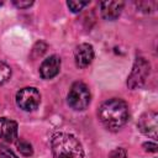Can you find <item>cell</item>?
Listing matches in <instances>:
<instances>
[{
    "label": "cell",
    "instance_id": "3",
    "mask_svg": "<svg viewBox=\"0 0 158 158\" xmlns=\"http://www.w3.org/2000/svg\"><path fill=\"white\" fill-rule=\"evenodd\" d=\"M90 100H91L90 90L81 81H75L72 85V88L68 93V96H67L68 105L77 111L85 110L89 106Z\"/></svg>",
    "mask_w": 158,
    "mask_h": 158
},
{
    "label": "cell",
    "instance_id": "14",
    "mask_svg": "<svg viewBox=\"0 0 158 158\" xmlns=\"http://www.w3.org/2000/svg\"><path fill=\"white\" fill-rule=\"evenodd\" d=\"M0 158H17L16 154L4 144H0Z\"/></svg>",
    "mask_w": 158,
    "mask_h": 158
},
{
    "label": "cell",
    "instance_id": "7",
    "mask_svg": "<svg viewBox=\"0 0 158 158\" xmlns=\"http://www.w3.org/2000/svg\"><path fill=\"white\" fill-rule=\"evenodd\" d=\"M75 64L79 68H86L94 59V48L89 43H80L74 51Z\"/></svg>",
    "mask_w": 158,
    "mask_h": 158
},
{
    "label": "cell",
    "instance_id": "6",
    "mask_svg": "<svg viewBox=\"0 0 158 158\" xmlns=\"http://www.w3.org/2000/svg\"><path fill=\"white\" fill-rule=\"evenodd\" d=\"M157 118H158V115L156 111H148V112H144L139 120H138V128L139 131L148 136V137H152V138H157Z\"/></svg>",
    "mask_w": 158,
    "mask_h": 158
},
{
    "label": "cell",
    "instance_id": "15",
    "mask_svg": "<svg viewBox=\"0 0 158 158\" xmlns=\"http://www.w3.org/2000/svg\"><path fill=\"white\" fill-rule=\"evenodd\" d=\"M12 2L19 9H27V7H30L33 4V1H30V0H26V1L25 0H14Z\"/></svg>",
    "mask_w": 158,
    "mask_h": 158
},
{
    "label": "cell",
    "instance_id": "17",
    "mask_svg": "<svg viewBox=\"0 0 158 158\" xmlns=\"http://www.w3.org/2000/svg\"><path fill=\"white\" fill-rule=\"evenodd\" d=\"M0 5H2V1H0Z\"/></svg>",
    "mask_w": 158,
    "mask_h": 158
},
{
    "label": "cell",
    "instance_id": "1",
    "mask_svg": "<svg viewBox=\"0 0 158 158\" xmlns=\"http://www.w3.org/2000/svg\"><path fill=\"white\" fill-rule=\"evenodd\" d=\"M101 123L110 131H117L128 120L127 104L121 99H109L104 101L98 111Z\"/></svg>",
    "mask_w": 158,
    "mask_h": 158
},
{
    "label": "cell",
    "instance_id": "9",
    "mask_svg": "<svg viewBox=\"0 0 158 158\" xmlns=\"http://www.w3.org/2000/svg\"><path fill=\"white\" fill-rule=\"evenodd\" d=\"M122 9H123L122 1H102V2H100L101 16L109 21L116 20L120 16Z\"/></svg>",
    "mask_w": 158,
    "mask_h": 158
},
{
    "label": "cell",
    "instance_id": "12",
    "mask_svg": "<svg viewBox=\"0 0 158 158\" xmlns=\"http://www.w3.org/2000/svg\"><path fill=\"white\" fill-rule=\"evenodd\" d=\"M11 77V69L10 67L4 63V62H0V84H4L6 83Z\"/></svg>",
    "mask_w": 158,
    "mask_h": 158
},
{
    "label": "cell",
    "instance_id": "13",
    "mask_svg": "<svg viewBox=\"0 0 158 158\" xmlns=\"http://www.w3.org/2000/svg\"><path fill=\"white\" fill-rule=\"evenodd\" d=\"M89 1H68L67 5L72 12H79L84 6H86Z\"/></svg>",
    "mask_w": 158,
    "mask_h": 158
},
{
    "label": "cell",
    "instance_id": "4",
    "mask_svg": "<svg viewBox=\"0 0 158 158\" xmlns=\"http://www.w3.org/2000/svg\"><path fill=\"white\" fill-rule=\"evenodd\" d=\"M149 72H151L149 62L142 57H138L132 67V70H131L128 78H127V86L130 89L142 88L149 75Z\"/></svg>",
    "mask_w": 158,
    "mask_h": 158
},
{
    "label": "cell",
    "instance_id": "11",
    "mask_svg": "<svg viewBox=\"0 0 158 158\" xmlns=\"http://www.w3.org/2000/svg\"><path fill=\"white\" fill-rule=\"evenodd\" d=\"M16 147L19 149V152L22 154V156H26V157H30L33 154V149H32V146L30 142L20 138L16 141Z\"/></svg>",
    "mask_w": 158,
    "mask_h": 158
},
{
    "label": "cell",
    "instance_id": "10",
    "mask_svg": "<svg viewBox=\"0 0 158 158\" xmlns=\"http://www.w3.org/2000/svg\"><path fill=\"white\" fill-rule=\"evenodd\" d=\"M0 138L6 142H14L17 138L16 121L7 117H0Z\"/></svg>",
    "mask_w": 158,
    "mask_h": 158
},
{
    "label": "cell",
    "instance_id": "2",
    "mask_svg": "<svg viewBox=\"0 0 158 158\" xmlns=\"http://www.w3.org/2000/svg\"><path fill=\"white\" fill-rule=\"evenodd\" d=\"M51 147L53 158H84L81 143L73 135L64 132L54 135Z\"/></svg>",
    "mask_w": 158,
    "mask_h": 158
},
{
    "label": "cell",
    "instance_id": "5",
    "mask_svg": "<svg viewBox=\"0 0 158 158\" xmlns=\"http://www.w3.org/2000/svg\"><path fill=\"white\" fill-rule=\"evenodd\" d=\"M41 102L40 91L36 88L26 86L17 91L16 94V104L23 111H33L38 107Z\"/></svg>",
    "mask_w": 158,
    "mask_h": 158
},
{
    "label": "cell",
    "instance_id": "8",
    "mask_svg": "<svg viewBox=\"0 0 158 158\" xmlns=\"http://www.w3.org/2000/svg\"><path fill=\"white\" fill-rule=\"evenodd\" d=\"M60 69V58L58 56H51L44 59L40 67V74L43 79L54 78Z\"/></svg>",
    "mask_w": 158,
    "mask_h": 158
},
{
    "label": "cell",
    "instance_id": "16",
    "mask_svg": "<svg viewBox=\"0 0 158 158\" xmlns=\"http://www.w3.org/2000/svg\"><path fill=\"white\" fill-rule=\"evenodd\" d=\"M143 148L147 152H157L158 146L156 143H153V142H146V143H143Z\"/></svg>",
    "mask_w": 158,
    "mask_h": 158
}]
</instances>
